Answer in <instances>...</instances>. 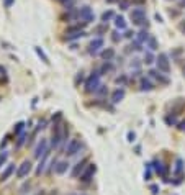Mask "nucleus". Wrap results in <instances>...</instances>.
<instances>
[{
	"instance_id": "obj_1",
	"label": "nucleus",
	"mask_w": 185,
	"mask_h": 195,
	"mask_svg": "<svg viewBox=\"0 0 185 195\" xmlns=\"http://www.w3.org/2000/svg\"><path fill=\"white\" fill-rule=\"evenodd\" d=\"M131 20H133V23H134V25L148 26L146 11H144V8H133V11H131Z\"/></svg>"
},
{
	"instance_id": "obj_2",
	"label": "nucleus",
	"mask_w": 185,
	"mask_h": 195,
	"mask_svg": "<svg viewBox=\"0 0 185 195\" xmlns=\"http://www.w3.org/2000/svg\"><path fill=\"white\" fill-rule=\"evenodd\" d=\"M100 76L102 74L100 72H94L92 76L87 79V82H85V90L87 92H97L98 87H100Z\"/></svg>"
},
{
	"instance_id": "obj_3",
	"label": "nucleus",
	"mask_w": 185,
	"mask_h": 195,
	"mask_svg": "<svg viewBox=\"0 0 185 195\" xmlns=\"http://www.w3.org/2000/svg\"><path fill=\"white\" fill-rule=\"evenodd\" d=\"M156 64H157V69H159L161 72L169 74V71H170V64H169V57H167V54L161 53L157 57H156Z\"/></svg>"
},
{
	"instance_id": "obj_4",
	"label": "nucleus",
	"mask_w": 185,
	"mask_h": 195,
	"mask_svg": "<svg viewBox=\"0 0 185 195\" xmlns=\"http://www.w3.org/2000/svg\"><path fill=\"white\" fill-rule=\"evenodd\" d=\"M77 16H79V20H82L84 23H90V21H94V18H95V15H94V11H92L90 7H82L79 10Z\"/></svg>"
},
{
	"instance_id": "obj_5",
	"label": "nucleus",
	"mask_w": 185,
	"mask_h": 195,
	"mask_svg": "<svg viewBox=\"0 0 185 195\" xmlns=\"http://www.w3.org/2000/svg\"><path fill=\"white\" fill-rule=\"evenodd\" d=\"M80 148H82V144H80L79 140H71L67 148H66V154L67 156H76V154L80 151Z\"/></svg>"
},
{
	"instance_id": "obj_6",
	"label": "nucleus",
	"mask_w": 185,
	"mask_h": 195,
	"mask_svg": "<svg viewBox=\"0 0 185 195\" xmlns=\"http://www.w3.org/2000/svg\"><path fill=\"white\" fill-rule=\"evenodd\" d=\"M48 153H49V149H48V141H46V140H41V141L38 143L36 149H34V157L41 159V157L46 156Z\"/></svg>"
},
{
	"instance_id": "obj_7",
	"label": "nucleus",
	"mask_w": 185,
	"mask_h": 195,
	"mask_svg": "<svg viewBox=\"0 0 185 195\" xmlns=\"http://www.w3.org/2000/svg\"><path fill=\"white\" fill-rule=\"evenodd\" d=\"M30 171H31V162L30 161H23L21 166L18 167V171H16V177H18V179H23V177H26L28 174H30Z\"/></svg>"
},
{
	"instance_id": "obj_8",
	"label": "nucleus",
	"mask_w": 185,
	"mask_h": 195,
	"mask_svg": "<svg viewBox=\"0 0 185 195\" xmlns=\"http://www.w3.org/2000/svg\"><path fill=\"white\" fill-rule=\"evenodd\" d=\"M53 135H54L59 141H64L66 138H67V126H66L64 123H59V125L54 128V133H53Z\"/></svg>"
},
{
	"instance_id": "obj_9",
	"label": "nucleus",
	"mask_w": 185,
	"mask_h": 195,
	"mask_svg": "<svg viewBox=\"0 0 185 195\" xmlns=\"http://www.w3.org/2000/svg\"><path fill=\"white\" fill-rule=\"evenodd\" d=\"M95 171H97L95 164H89L87 169L82 171V174H80V180H82V182H89V180L92 179V175L95 174Z\"/></svg>"
},
{
	"instance_id": "obj_10",
	"label": "nucleus",
	"mask_w": 185,
	"mask_h": 195,
	"mask_svg": "<svg viewBox=\"0 0 185 195\" xmlns=\"http://www.w3.org/2000/svg\"><path fill=\"white\" fill-rule=\"evenodd\" d=\"M80 36H84V31L80 30L79 26H71L67 28V41H71V39H77Z\"/></svg>"
},
{
	"instance_id": "obj_11",
	"label": "nucleus",
	"mask_w": 185,
	"mask_h": 195,
	"mask_svg": "<svg viewBox=\"0 0 185 195\" xmlns=\"http://www.w3.org/2000/svg\"><path fill=\"white\" fill-rule=\"evenodd\" d=\"M100 48H103V39L102 38H95V39H92V43L89 46V51H90V53H97Z\"/></svg>"
},
{
	"instance_id": "obj_12",
	"label": "nucleus",
	"mask_w": 185,
	"mask_h": 195,
	"mask_svg": "<svg viewBox=\"0 0 185 195\" xmlns=\"http://www.w3.org/2000/svg\"><path fill=\"white\" fill-rule=\"evenodd\" d=\"M123 99H125V90L123 89H117V90L113 92V95H112V102L113 103H118Z\"/></svg>"
},
{
	"instance_id": "obj_13",
	"label": "nucleus",
	"mask_w": 185,
	"mask_h": 195,
	"mask_svg": "<svg viewBox=\"0 0 185 195\" xmlns=\"http://www.w3.org/2000/svg\"><path fill=\"white\" fill-rule=\"evenodd\" d=\"M69 164L66 162V161H59V162H56V167H54V172L56 174H64V172L67 171Z\"/></svg>"
},
{
	"instance_id": "obj_14",
	"label": "nucleus",
	"mask_w": 185,
	"mask_h": 195,
	"mask_svg": "<svg viewBox=\"0 0 185 195\" xmlns=\"http://www.w3.org/2000/svg\"><path fill=\"white\" fill-rule=\"evenodd\" d=\"M149 38H151V36H149V33L146 30H143V31H139V33L136 34V41L138 43H148Z\"/></svg>"
},
{
	"instance_id": "obj_15",
	"label": "nucleus",
	"mask_w": 185,
	"mask_h": 195,
	"mask_svg": "<svg viewBox=\"0 0 185 195\" xmlns=\"http://www.w3.org/2000/svg\"><path fill=\"white\" fill-rule=\"evenodd\" d=\"M13 171H15V164H8V167L3 171L2 175H0V180H7L8 177L11 175V172H13Z\"/></svg>"
},
{
	"instance_id": "obj_16",
	"label": "nucleus",
	"mask_w": 185,
	"mask_h": 195,
	"mask_svg": "<svg viewBox=\"0 0 185 195\" xmlns=\"http://www.w3.org/2000/svg\"><path fill=\"white\" fill-rule=\"evenodd\" d=\"M161 71H159V69H157V71H151V72H149V74H151V77H154V79H157L159 80V82L161 84H167V82H169V79H167V77H162V76H161V74H159Z\"/></svg>"
},
{
	"instance_id": "obj_17",
	"label": "nucleus",
	"mask_w": 185,
	"mask_h": 195,
	"mask_svg": "<svg viewBox=\"0 0 185 195\" xmlns=\"http://www.w3.org/2000/svg\"><path fill=\"white\" fill-rule=\"evenodd\" d=\"M113 56H115V51L112 48H108V49H103L102 51V59H105V61H112L113 59Z\"/></svg>"
},
{
	"instance_id": "obj_18",
	"label": "nucleus",
	"mask_w": 185,
	"mask_h": 195,
	"mask_svg": "<svg viewBox=\"0 0 185 195\" xmlns=\"http://www.w3.org/2000/svg\"><path fill=\"white\" fill-rule=\"evenodd\" d=\"M115 26L118 28V30H126V21L123 16H115Z\"/></svg>"
},
{
	"instance_id": "obj_19",
	"label": "nucleus",
	"mask_w": 185,
	"mask_h": 195,
	"mask_svg": "<svg viewBox=\"0 0 185 195\" xmlns=\"http://www.w3.org/2000/svg\"><path fill=\"white\" fill-rule=\"evenodd\" d=\"M154 171L157 172L159 175H165V169H164V164L159 162V161H156L154 162Z\"/></svg>"
},
{
	"instance_id": "obj_20",
	"label": "nucleus",
	"mask_w": 185,
	"mask_h": 195,
	"mask_svg": "<svg viewBox=\"0 0 185 195\" xmlns=\"http://www.w3.org/2000/svg\"><path fill=\"white\" fill-rule=\"evenodd\" d=\"M82 171H84V162H79L72 171V177H77L79 174H82Z\"/></svg>"
},
{
	"instance_id": "obj_21",
	"label": "nucleus",
	"mask_w": 185,
	"mask_h": 195,
	"mask_svg": "<svg viewBox=\"0 0 185 195\" xmlns=\"http://www.w3.org/2000/svg\"><path fill=\"white\" fill-rule=\"evenodd\" d=\"M112 18H115V13H113L112 10H108V11H105V13L102 15V21L103 23H107L108 20H112Z\"/></svg>"
},
{
	"instance_id": "obj_22",
	"label": "nucleus",
	"mask_w": 185,
	"mask_h": 195,
	"mask_svg": "<svg viewBox=\"0 0 185 195\" xmlns=\"http://www.w3.org/2000/svg\"><path fill=\"white\" fill-rule=\"evenodd\" d=\"M141 90H152V84L149 82L148 79H143L141 80Z\"/></svg>"
},
{
	"instance_id": "obj_23",
	"label": "nucleus",
	"mask_w": 185,
	"mask_h": 195,
	"mask_svg": "<svg viewBox=\"0 0 185 195\" xmlns=\"http://www.w3.org/2000/svg\"><path fill=\"white\" fill-rule=\"evenodd\" d=\"M148 46H149V49H151V51H156V49H157V41H156V38H149L148 39Z\"/></svg>"
},
{
	"instance_id": "obj_24",
	"label": "nucleus",
	"mask_w": 185,
	"mask_h": 195,
	"mask_svg": "<svg viewBox=\"0 0 185 195\" xmlns=\"http://www.w3.org/2000/svg\"><path fill=\"white\" fill-rule=\"evenodd\" d=\"M144 62H146V64H152V62H154V56H152L151 51L144 53Z\"/></svg>"
},
{
	"instance_id": "obj_25",
	"label": "nucleus",
	"mask_w": 185,
	"mask_h": 195,
	"mask_svg": "<svg viewBox=\"0 0 185 195\" xmlns=\"http://www.w3.org/2000/svg\"><path fill=\"white\" fill-rule=\"evenodd\" d=\"M34 49H36V53H38V56H39V57H41V59H43V61L46 62V64H49V59H48V56H46V54L43 53V49H41V48H34Z\"/></svg>"
},
{
	"instance_id": "obj_26",
	"label": "nucleus",
	"mask_w": 185,
	"mask_h": 195,
	"mask_svg": "<svg viewBox=\"0 0 185 195\" xmlns=\"http://www.w3.org/2000/svg\"><path fill=\"white\" fill-rule=\"evenodd\" d=\"M182 169H183V161H182V159H177V162H175V172H177V174H180Z\"/></svg>"
},
{
	"instance_id": "obj_27",
	"label": "nucleus",
	"mask_w": 185,
	"mask_h": 195,
	"mask_svg": "<svg viewBox=\"0 0 185 195\" xmlns=\"http://www.w3.org/2000/svg\"><path fill=\"white\" fill-rule=\"evenodd\" d=\"M25 138H26V136H25V133H21V135L18 136V143H16V146H21L23 143H25Z\"/></svg>"
},
{
	"instance_id": "obj_28",
	"label": "nucleus",
	"mask_w": 185,
	"mask_h": 195,
	"mask_svg": "<svg viewBox=\"0 0 185 195\" xmlns=\"http://www.w3.org/2000/svg\"><path fill=\"white\" fill-rule=\"evenodd\" d=\"M112 34H113V36H112V38H113V41H115V43H118V41H120V39H121V36H120V33H118V31H113Z\"/></svg>"
},
{
	"instance_id": "obj_29",
	"label": "nucleus",
	"mask_w": 185,
	"mask_h": 195,
	"mask_svg": "<svg viewBox=\"0 0 185 195\" xmlns=\"http://www.w3.org/2000/svg\"><path fill=\"white\" fill-rule=\"evenodd\" d=\"M23 126H25V125H23V123H18V125H16V126H15V133H16V135H18V133H20V131L23 130Z\"/></svg>"
},
{
	"instance_id": "obj_30",
	"label": "nucleus",
	"mask_w": 185,
	"mask_h": 195,
	"mask_svg": "<svg viewBox=\"0 0 185 195\" xmlns=\"http://www.w3.org/2000/svg\"><path fill=\"white\" fill-rule=\"evenodd\" d=\"M149 177H151V169H148L144 172V179H149Z\"/></svg>"
},
{
	"instance_id": "obj_31",
	"label": "nucleus",
	"mask_w": 185,
	"mask_h": 195,
	"mask_svg": "<svg viewBox=\"0 0 185 195\" xmlns=\"http://www.w3.org/2000/svg\"><path fill=\"white\" fill-rule=\"evenodd\" d=\"M151 190H152V193L156 195V193H157V190H159V188H157V185H151Z\"/></svg>"
},
{
	"instance_id": "obj_32",
	"label": "nucleus",
	"mask_w": 185,
	"mask_h": 195,
	"mask_svg": "<svg viewBox=\"0 0 185 195\" xmlns=\"http://www.w3.org/2000/svg\"><path fill=\"white\" fill-rule=\"evenodd\" d=\"M178 28H180V31H182V33H185V21L180 23V25H178Z\"/></svg>"
},
{
	"instance_id": "obj_33",
	"label": "nucleus",
	"mask_w": 185,
	"mask_h": 195,
	"mask_svg": "<svg viewBox=\"0 0 185 195\" xmlns=\"http://www.w3.org/2000/svg\"><path fill=\"white\" fill-rule=\"evenodd\" d=\"M121 8H123V10L128 8V2H121Z\"/></svg>"
},
{
	"instance_id": "obj_34",
	"label": "nucleus",
	"mask_w": 185,
	"mask_h": 195,
	"mask_svg": "<svg viewBox=\"0 0 185 195\" xmlns=\"http://www.w3.org/2000/svg\"><path fill=\"white\" fill-rule=\"evenodd\" d=\"M5 159H7V154H2V157H0V164H3Z\"/></svg>"
},
{
	"instance_id": "obj_35",
	"label": "nucleus",
	"mask_w": 185,
	"mask_h": 195,
	"mask_svg": "<svg viewBox=\"0 0 185 195\" xmlns=\"http://www.w3.org/2000/svg\"><path fill=\"white\" fill-rule=\"evenodd\" d=\"M11 3H13V0H5V5H7V7H10Z\"/></svg>"
},
{
	"instance_id": "obj_36",
	"label": "nucleus",
	"mask_w": 185,
	"mask_h": 195,
	"mask_svg": "<svg viewBox=\"0 0 185 195\" xmlns=\"http://www.w3.org/2000/svg\"><path fill=\"white\" fill-rule=\"evenodd\" d=\"M180 130H185V122H183V123H180Z\"/></svg>"
},
{
	"instance_id": "obj_37",
	"label": "nucleus",
	"mask_w": 185,
	"mask_h": 195,
	"mask_svg": "<svg viewBox=\"0 0 185 195\" xmlns=\"http://www.w3.org/2000/svg\"><path fill=\"white\" fill-rule=\"evenodd\" d=\"M180 3H182V5H185V0H180Z\"/></svg>"
},
{
	"instance_id": "obj_38",
	"label": "nucleus",
	"mask_w": 185,
	"mask_h": 195,
	"mask_svg": "<svg viewBox=\"0 0 185 195\" xmlns=\"http://www.w3.org/2000/svg\"><path fill=\"white\" fill-rule=\"evenodd\" d=\"M61 2H66V0H61Z\"/></svg>"
},
{
	"instance_id": "obj_39",
	"label": "nucleus",
	"mask_w": 185,
	"mask_h": 195,
	"mask_svg": "<svg viewBox=\"0 0 185 195\" xmlns=\"http://www.w3.org/2000/svg\"><path fill=\"white\" fill-rule=\"evenodd\" d=\"M38 195H43V193H38Z\"/></svg>"
},
{
	"instance_id": "obj_40",
	"label": "nucleus",
	"mask_w": 185,
	"mask_h": 195,
	"mask_svg": "<svg viewBox=\"0 0 185 195\" xmlns=\"http://www.w3.org/2000/svg\"><path fill=\"white\" fill-rule=\"evenodd\" d=\"M183 72H185V69H183Z\"/></svg>"
}]
</instances>
